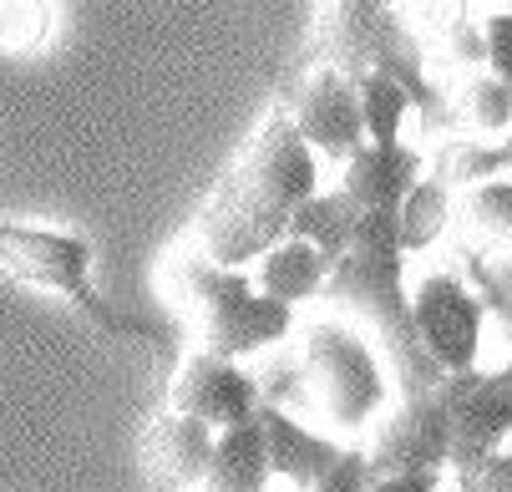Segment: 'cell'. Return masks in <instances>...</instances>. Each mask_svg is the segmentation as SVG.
<instances>
[{
	"mask_svg": "<svg viewBox=\"0 0 512 492\" xmlns=\"http://www.w3.org/2000/svg\"><path fill=\"white\" fill-rule=\"evenodd\" d=\"M310 193H320V153L300 137L295 117L274 107L208 188L193 244L218 264L249 269L269 244L289 239V219Z\"/></svg>",
	"mask_w": 512,
	"mask_h": 492,
	"instance_id": "obj_1",
	"label": "cell"
},
{
	"mask_svg": "<svg viewBox=\"0 0 512 492\" xmlns=\"http://www.w3.org/2000/svg\"><path fill=\"white\" fill-rule=\"evenodd\" d=\"M320 300L345 305L350 315H360L365 325L376 330L381 356L391 361L401 396L436 391L442 366L426 356V345L416 335V320H411L406 244H401V229H396V208H376V214L360 219L350 249L330 264V279H325Z\"/></svg>",
	"mask_w": 512,
	"mask_h": 492,
	"instance_id": "obj_2",
	"label": "cell"
},
{
	"mask_svg": "<svg viewBox=\"0 0 512 492\" xmlns=\"http://www.w3.org/2000/svg\"><path fill=\"white\" fill-rule=\"evenodd\" d=\"M163 285L173 310L198 330L203 350H218V356L244 361L295 335V305L264 295L249 269L218 264L198 244H183L163 264Z\"/></svg>",
	"mask_w": 512,
	"mask_h": 492,
	"instance_id": "obj_3",
	"label": "cell"
},
{
	"mask_svg": "<svg viewBox=\"0 0 512 492\" xmlns=\"http://www.w3.org/2000/svg\"><path fill=\"white\" fill-rule=\"evenodd\" d=\"M300 371L320 406V416L335 432H365L376 427L391 406V381L381 366V350L365 340L360 325L325 315L300 330Z\"/></svg>",
	"mask_w": 512,
	"mask_h": 492,
	"instance_id": "obj_4",
	"label": "cell"
},
{
	"mask_svg": "<svg viewBox=\"0 0 512 492\" xmlns=\"http://www.w3.org/2000/svg\"><path fill=\"white\" fill-rule=\"evenodd\" d=\"M0 264H6L21 285H36L46 295H61L77 310H87L107 330H132L142 325L122 320L92 285V239L77 229H41V224H6L0 219Z\"/></svg>",
	"mask_w": 512,
	"mask_h": 492,
	"instance_id": "obj_5",
	"label": "cell"
},
{
	"mask_svg": "<svg viewBox=\"0 0 512 492\" xmlns=\"http://www.w3.org/2000/svg\"><path fill=\"white\" fill-rule=\"evenodd\" d=\"M411 320L426 345V356L442 366V376L477 371L482 356V325H487V300L452 269H426L411 285Z\"/></svg>",
	"mask_w": 512,
	"mask_h": 492,
	"instance_id": "obj_6",
	"label": "cell"
},
{
	"mask_svg": "<svg viewBox=\"0 0 512 492\" xmlns=\"http://www.w3.org/2000/svg\"><path fill=\"white\" fill-rule=\"evenodd\" d=\"M436 396L452 416V472H477L492 452L512 442V366L502 371H462L442 376Z\"/></svg>",
	"mask_w": 512,
	"mask_h": 492,
	"instance_id": "obj_7",
	"label": "cell"
},
{
	"mask_svg": "<svg viewBox=\"0 0 512 492\" xmlns=\"http://www.w3.org/2000/svg\"><path fill=\"white\" fill-rule=\"evenodd\" d=\"M371 472H447L452 467V416L436 391L401 396V406H386L371 432Z\"/></svg>",
	"mask_w": 512,
	"mask_h": 492,
	"instance_id": "obj_8",
	"label": "cell"
},
{
	"mask_svg": "<svg viewBox=\"0 0 512 492\" xmlns=\"http://www.w3.org/2000/svg\"><path fill=\"white\" fill-rule=\"evenodd\" d=\"M289 117H295L300 137H305L320 158L345 163V158L365 143L360 82L345 72V66H335V61H320L315 72L305 77V87H300L295 107H289Z\"/></svg>",
	"mask_w": 512,
	"mask_h": 492,
	"instance_id": "obj_9",
	"label": "cell"
},
{
	"mask_svg": "<svg viewBox=\"0 0 512 492\" xmlns=\"http://www.w3.org/2000/svg\"><path fill=\"white\" fill-rule=\"evenodd\" d=\"M259 401H264L259 381L234 356H218V350H193L168 386V406L208 421L218 432L234 427V421H249L259 411Z\"/></svg>",
	"mask_w": 512,
	"mask_h": 492,
	"instance_id": "obj_10",
	"label": "cell"
},
{
	"mask_svg": "<svg viewBox=\"0 0 512 492\" xmlns=\"http://www.w3.org/2000/svg\"><path fill=\"white\" fill-rule=\"evenodd\" d=\"M213 442H218V427L168 406L153 427L142 432V472L158 477L163 487H203Z\"/></svg>",
	"mask_w": 512,
	"mask_h": 492,
	"instance_id": "obj_11",
	"label": "cell"
},
{
	"mask_svg": "<svg viewBox=\"0 0 512 492\" xmlns=\"http://www.w3.org/2000/svg\"><path fill=\"white\" fill-rule=\"evenodd\" d=\"M421 173H426V158L411 143H360L345 158L340 188L365 214H376V208H401V198L416 188Z\"/></svg>",
	"mask_w": 512,
	"mask_h": 492,
	"instance_id": "obj_12",
	"label": "cell"
},
{
	"mask_svg": "<svg viewBox=\"0 0 512 492\" xmlns=\"http://www.w3.org/2000/svg\"><path fill=\"white\" fill-rule=\"evenodd\" d=\"M259 427H264V447H269V467H274V477L279 482H289V487H315L320 477H325V467L340 457V442H330L325 432H315V427H305V421H295L284 406H274V401H259Z\"/></svg>",
	"mask_w": 512,
	"mask_h": 492,
	"instance_id": "obj_13",
	"label": "cell"
},
{
	"mask_svg": "<svg viewBox=\"0 0 512 492\" xmlns=\"http://www.w3.org/2000/svg\"><path fill=\"white\" fill-rule=\"evenodd\" d=\"M249 274H254V285L264 290V295H274V300H284V305H305V300H320L325 295V279H330V259L310 244V239H279V244H269L254 264H249Z\"/></svg>",
	"mask_w": 512,
	"mask_h": 492,
	"instance_id": "obj_14",
	"label": "cell"
},
{
	"mask_svg": "<svg viewBox=\"0 0 512 492\" xmlns=\"http://www.w3.org/2000/svg\"><path fill=\"white\" fill-rule=\"evenodd\" d=\"M269 482H274V467H269L259 416L218 432L208 472H203V492H269Z\"/></svg>",
	"mask_w": 512,
	"mask_h": 492,
	"instance_id": "obj_15",
	"label": "cell"
},
{
	"mask_svg": "<svg viewBox=\"0 0 512 492\" xmlns=\"http://www.w3.org/2000/svg\"><path fill=\"white\" fill-rule=\"evenodd\" d=\"M365 219V208L345 193V188H330V193H310L300 208H295V219H289V234L295 239H310L330 264L350 249L355 229Z\"/></svg>",
	"mask_w": 512,
	"mask_h": 492,
	"instance_id": "obj_16",
	"label": "cell"
},
{
	"mask_svg": "<svg viewBox=\"0 0 512 492\" xmlns=\"http://www.w3.org/2000/svg\"><path fill=\"white\" fill-rule=\"evenodd\" d=\"M447 219H452V188L442 183V178H416V188L401 198V208H396V229H401V244H406V254H421V249H431L436 239L447 234Z\"/></svg>",
	"mask_w": 512,
	"mask_h": 492,
	"instance_id": "obj_17",
	"label": "cell"
},
{
	"mask_svg": "<svg viewBox=\"0 0 512 492\" xmlns=\"http://www.w3.org/2000/svg\"><path fill=\"white\" fill-rule=\"evenodd\" d=\"M360 117H365V143H401L406 117L416 107L411 87L391 72H360Z\"/></svg>",
	"mask_w": 512,
	"mask_h": 492,
	"instance_id": "obj_18",
	"label": "cell"
},
{
	"mask_svg": "<svg viewBox=\"0 0 512 492\" xmlns=\"http://www.w3.org/2000/svg\"><path fill=\"white\" fill-rule=\"evenodd\" d=\"M457 122L477 137H502L512 127V87L497 72H467L457 92Z\"/></svg>",
	"mask_w": 512,
	"mask_h": 492,
	"instance_id": "obj_19",
	"label": "cell"
},
{
	"mask_svg": "<svg viewBox=\"0 0 512 492\" xmlns=\"http://www.w3.org/2000/svg\"><path fill=\"white\" fill-rule=\"evenodd\" d=\"M391 11L416 41H447L472 21V0H391Z\"/></svg>",
	"mask_w": 512,
	"mask_h": 492,
	"instance_id": "obj_20",
	"label": "cell"
},
{
	"mask_svg": "<svg viewBox=\"0 0 512 492\" xmlns=\"http://www.w3.org/2000/svg\"><path fill=\"white\" fill-rule=\"evenodd\" d=\"M51 36L46 0H0V46L6 51H36Z\"/></svg>",
	"mask_w": 512,
	"mask_h": 492,
	"instance_id": "obj_21",
	"label": "cell"
},
{
	"mask_svg": "<svg viewBox=\"0 0 512 492\" xmlns=\"http://www.w3.org/2000/svg\"><path fill=\"white\" fill-rule=\"evenodd\" d=\"M502 173V153H497V143H452L447 153H442V183H487V178H497Z\"/></svg>",
	"mask_w": 512,
	"mask_h": 492,
	"instance_id": "obj_22",
	"label": "cell"
},
{
	"mask_svg": "<svg viewBox=\"0 0 512 492\" xmlns=\"http://www.w3.org/2000/svg\"><path fill=\"white\" fill-rule=\"evenodd\" d=\"M472 219H477V229H487L497 239H512V173L507 178L497 173V178L472 188Z\"/></svg>",
	"mask_w": 512,
	"mask_h": 492,
	"instance_id": "obj_23",
	"label": "cell"
},
{
	"mask_svg": "<svg viewBox=\"0 0 512 492\" xmlns=\"http://www.w3.org/2000/svg\"><path fill=\"white\" fill-rule=\"evenodd\" d=\"M371 457H365L360 447H340V457L325 467V477L305 492H371Z\"/></svg>",
	"mask_w": 512,
	"mask_h": 492,
	"instance_id": "obj_24",
	"label": "cell"
},
{
	"mask_svg": "<svg viewBox=\"0 0 512 492\" xmlns=\"http://www.w3.org/2000/svg\"><path fill=\"white\" fill-rule=\"evenodd\" d=\"M482 36H487V72H497L512 87V11H492L482 21Z\"/></svg>",
	"mask_w": 512,
	"mask_h": 492,
	"instance_id": "obj_25",
	"label": "cell"
},
{
	"mask_svg": "<svg viewBox=\"0 0 512 492\" xmlns=\"http://www.w3.org/2000/svg\"><path fill=\"white\" fill-rule=\"evenodd\" d=\"M447 472H381L371 477V492H442Z\"/></svg>",
	"mask_w": 512,
	"mask_h": 492,
	"instance_id": "obj_26",
	"label": "cell"
},
{
	"mask_svg": "<svg viewBox=\"0 0 512 492\" xmlns=\"http://www.w3.org/2000/svg\"><path fill=\"white\" fill-rule=\"evenodd\" d=\"M447 51L462 61V66H487V36H482V26H462V31H452L447 36Z\"/></svg>",
	"mask_w": 512,
	"mask_h": 492,
	"instance_id": "obj_27",
	"label": "cell"
},
{
	"mask_svg": "<svg viewBox=\"0 0 512 492\" xmlns=\"http://www.w3.org/2000/svg\"><path fill=\"white\" fill-rule=\"evenodd\" d=\"M457 482H482V487H497V492H512V447H502V452H492L477 472H467V477H457Z\"/></svg>",
	"mask_w": 512,
	"mask_h": 492,
	"instance_id": "obj_28",
	"label": "cell"
},
{
	"mask_svg": "<svg viewBox=\"0 0 512 492\" xmlns=\"http://www.w3.org/2000/svg\"><path fill=\"white\" fill-rule=\"evenodd\" d=\"M497 153H502V173H512V127L502 132V143H497Z\"/></svg>",
	"mask_w": 512,
	"mask_h": 492,
	"instance_id": "obj_29",
	"label": "cell"
},
{
	"mask_svg": "<svg viewBox=\"0 0 512 492\" xmlns=\"http://www.w3.org/2000/svg\"><path fill=\"white\" fill-rule=\"evenodd\" d=\"M457 492H497V487H482V482H457Z\"/></svg>",
	"mask_w": 512,
	"mask_h": 492,
	"instance_id": "obj_30",
	"label": "cell"
},
{
	"mask_svg": "<svg viewBox=\"0 0 512 492\" xmlns=\"http://www.w3.org/2000/svg\"><path fill=\"white\" fill-rule=\"evenodd\" d=\"M295 492H300V487H295Z\"/></svg>",
	"mask_w": 512,
	"mask_h": 492,
	"instance_id": "obj_31",
	"label": "cell"
}]
</instances>
